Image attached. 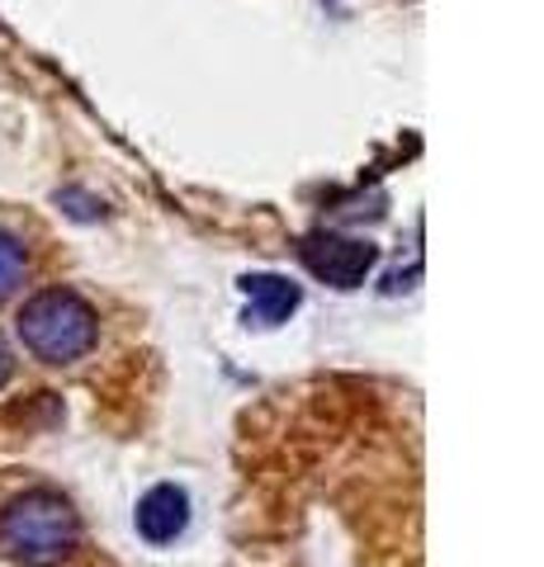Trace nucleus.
Returning a JSON list of instances; mask_svg holds the SVG:
<instances>
[{
    "label": "nucleus",
    "instance_id": "obj_1",
    "mask_svg": "<svg viewBox=\"0 0 544 567\" xmlns=\"http://www.w3.org/2000/svg\"><path fill=\"white\" fill-rule=\"evenodd\" d=\"M20 341L48 364H72L95 346V312L72 289H43L20 312Z\"/></svg>",
    "mask_w": 544,
    "mask_h": 567
},
{
    "label": "nucleus",
    "instance_id": "obj_2",
    "mask_svg": "<svg viewBox=\"0 0 544 567\" xmlns=\"http://www.w3.org/2000/svg\"><path fill=\"white\" fill-rule=\"evenodd\" d=\"M0 539L24 563H62L76 548V511L58 492H24L0 516Z\"/></svg>",
    "mask_w": 544,
    "mask_h": 567
},
{
    "label": "nucleus",
    "instance_id": "obj_3",
    "mask_svg": "<svg viewBox=\"0 0 544 567\" xmlns=\"http://www.w3.org/2000/svg\"><path fill=\"white\" fill-rule=\"evenodd\" d=\"M304 260L331 289H356V284H365V275L374 270V246L356 241V237H318L304 251Z\"/></svg>",
    "mask_w": 544,
    "mask_h": 567
},
{
    "label": "nucleus",
    "instance_id": "obj_4",
    "mask_svg": "<svg viewBox=\"0 0 544 567\" xmlns=\"http://www.w3.org/2000/svg\"><path fill=\"white\" fill-rule=\"evenodd\" d=\"M189 525V496L181 487H152L143 502H137V535H143L147 544H171L181 539Z\"/></svg>",
    "mask_w": 544,
    "mask_h": 567
},
{
    "label": "nucleus",
    "instance_id": "obj_5",
    "mask_svg": "<svg viewBox=\"0 0 544 567\" xmlns=\"http://www.w3.org/2000/svg\"><path fill=\"white\" fill-rule=\"evenodd\" d=\"M242 293H247V317L260 327L289 322V312L298 308V289L279 275H247L242 279Z\"/></svg>",
    "mask_w": 544,
    "mask_h": 567
},
{
    "label": "nucleus",
    "instance_id": "obj_6",
    "mask_svg": "<svg viewBox=\"0 0 544 567\" xmlns=\"http://www.w3.org/2000/svg\"><path fill=\"white\" fill-rule=\"evenodd\" d=\"M24 270H29V256H24L20 237L0 233V298H10L14 289H20V284H24Z\"/></svg>",
    "mask_w": 544,
    "mask_h": 567
},
{
    "label": "nucleus",
    "instance_id": "obj_7",
    "mask_svg": "<svg viewBox=\"0 0 544 567\" xmlns=\"http://www.w3.org/2000/svg\"><path fill=\"white\" fill-rule=\"evenodd\" d=\"M10 379V350H6V341H0V383Z\"/></svg>",
    "mask_w": 544,
    "mask_h": 567
}]
</instances>
